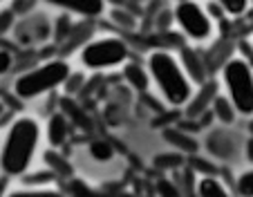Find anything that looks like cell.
Masks as SVG:
<instances>
[{
  "label": "cell",
  "instance_id": "cell-20",
  "mask_svg": "<svg viewBox=\"0 0 253 197\" xmlns=\"http://www.w3.org/2000/svg\"><path fill=\"white\" fill-rule=\"evenodd\" d=\"M247 155H249V161H253V137L247 141Z\"/></svg>",
  "mask_w": 253,
  "mask_h": 197
},
{
  "label": "cell",
  "instance_id": "cell-1",
  "mask_svg": "<svg viewBox=\"0 0 253 197\" xmlns=\"http://www.w3.org/2000/svg\"><path fill=\"white\" fill-rule=\"evenodd\" d=\"M41 141V125L32 117H20L11 123L9 132L5 137V144L0 150V168L9 177L27 173L36 148Z\"/></svg>",
  "mask_w": 253,
  "mask_h": 197
},
{
  "label": "cell",
  "instance_id": "cell-4",
  "mask_svg": "<svg viewBox=\"0 0 253 197\" xmlns=\"http://www.w3.org/2000/svg\"><path fill=\"white\" fill-rule=\"evenodd\" d=\"M70 79V65L65 61H47L39 68L20 74L14 83V92L20 99H36Z\"/></svg>",
  "mask_w": 253,
  "mask_h": 197
},
{
  "label": "cell",
  "instance_id": "cell-15",
  "mask_svg": "<svg viewBox=\"0 0 253 197\" xmlns=\"http://www.w3.org/2000/svg\"><path fill=\"white\" fill-rule=\"evenodd\" d=\"M63 9H70L74 14H81V16H99L101 11L105 9L103 2H90V5H63Z\"/></svg>",
  "mask_w": 253,
  "mask_h": 197
},
{
  "label": "cell",
  "instance_id": "cell-2",
  "mask_svg": "<svg viewBox=\"0 0 253 197\" xmlns=\"http://www.w3.org/2000/svg\"><path fill=\"white\" fill-rule=\"evenodd\" d=\"M148 77L170 106H184L193 96V83L170 52L157 49L148 56Z\"/></svg>",
  "mask_w": 253,
  "mask_h": 197
},
{
  "label": "cell",
  "instance_id": "cell-7",
  "mask_svg": "<svg viewBox=\"0 0 253 197\" xmlns=\"http://www.w3.org/2000/svg\"><path fill=\"white\" fill-rule=\"evenodd\" d=\"M179 65H182L184 74L188 77L191 83H200V85L206 83V65L195 49H182V63Z\"/></svg>",
  "mask_w": 253,
  "mask_h": 197
},
{
  "label": "cell",
  "instance_id": "cell-5",
  "mask_svg": "<svg viewBox=\"0 0 253 197\" xmlns=\"http://www.w3.org/2000/svg\"><path fill=\"white\" fill-rule=\"evenodd\" d=\"M128 45L121 39L105 36V39H94L81 49V63L87 70H105L117 68L128 58Z\"/></svg>",
  "mask_w": 253,
  "mask_h": 197
},
{
  "label": "cell",
  "instance_id": "cell-11",
  "mask_svg": "<svg viewBox=\"0 0 253 197\" xmlns=\"http://www.w3.org/2000/svg\"><path fill=\"white\" fill-rule=\"evenodd\" d=\"M213 101H215V85H213V83L202 85V94H200V99H195V101H193V106L188 108V117H197L200 112L206 110V106H209V103H213Z\"/></svg>",
  "mask_w": 253,
  "mask_h": 197
},
{
  "label": "cell",
  "instance_id": "cell-9",
  "mask_svg": "<svg viewBox=\"0 0 253 197\" xmlns=\"http://www.w3.org/2000/svg\"><path fill=\"white\" fill-rule=\"evenodd\" d=\"M197 197H233L229 193V188L220 182V179L211 177V175H204L197 184Z\"/></svg>",
  "mask_w": 253,
  "mask_h": 197
},
{
  "label": "cell",
  "instance_id": "cell-3",
  "mask_svg": "<svg viewBox=\"0 0 253 197\" xmlns=\"http://www.w3.org/2000/svg\"><path fill=\"white\" fill-rule=\"evenodd\" d=\"M222 81L226 87V99L238 115H253V65L244 58H231L222 68Z\"/></svg>",
  "mask_w": 253,
  "mask_h": 197
},
{
  "label": "cell",
  "instance_id": "cell-12",
  "mask_svg": "<svg viewBox=\"0 0 253 197\" xmlns=\"http://www.w3.org/2000/svg\"><path fill=\"white\" fill-rule=\"evenodd\" d=\"M213 110H215V117L222 121V123H233L235 119V108L231 106L229 99H224V96H215V101H213Z\"/></svg>",
  "mask_w": 253,
  "mask_h": 197
},
{
  "label": "cell",
  "instance_id": "cell-16",
  "mask_svg": "<svg viewBox=\"0 0 253 197\" xmlns=\"http://www.w3.org/2000/svg\"><path fill=\"white\" fill-rule=\"evenodd\" d=\"M90 155L96 161H110L112 159V146L105 144V141H94L90 146Z\"/></svg>",
  "mask_w": 253,
  "mask_h": 197
},
{
  "label": "cell",
  "instance_id": "cell-19",
  "mask_svg": "<svg viewBox=\"0 0 253 197\" xmlns=\"http://www.w3.org/2000/svg\"><path fill=\"white\" fill-rule=\"evenodd\" d=\"M11 65H14V58H11V54L5 52V49H0V74L9 72Z\"/></svg>",
  "mask_w": 253,
  "mask_h": 197
},
{
  "label": "cell",
  "instance_id": "cell-8",
  "mask_svg": "<svg viewBox=\"0 0 253 197\" xmlns=\"http://www.w3.org/2000/svg\"><path fill=\"white\" fill-rule=\"evenodd\" d=\"M67 139V121L63 115H52L47 121V141L54 146V148H58V146H63Z\"/></svg>",
  "mask_w": 253,
  "mask_h": 197
},
{
  "label": "cell",
  "instance_id": "cell-17",
  "mask_svg": "<svg viewBox=\"0 0 253 197\" xmlns=\"http://www.w3.org/2000/svg\"><path fill=\"white\" fill-rule=\"evenodd\" d=\"M220 9L229 16H242L249 9V2H244V0H224V2H220Z\"/></svg>",
  "mask_w": 253,
  "mask_h": 197
},
{
  "label": "cell",
  "instance_id": "cell-13",
  "mask_svg": "<svg viewBox=\"0 0 253 197\" xmlns=\"http://www.w3.org/2000/svg\"><path fill=\"white\" fill-rule=\"evenodd\" d=\"M7 197H65L61 191L54 188H20V191H11L7 193Z\"/></svg>",
  "mask_w": 253,
  "mask_h": 197
},
{
  "label": "cell",
  "instance_id": "cell-18",
  "mask_svg": "<svg viewBox=\"0 0 253 197\" xmlns=\"http://www.w3.org/2000/svg\"><path fill=\"white\" fill-rule=\"evenodd\" d=\"M14 9H2L0 11V34L9 32V27L14 25Z\"/></svg>",
  "mask_w": 253,
  "mask_h": 197
},
{
  "label": "cell",
  "instance_id": "cell-6",
  "mask_svg": "<svg viewBox=\"0 0 253 197\" xmlns=\"http://www.w3.org/2000/svg\"><path fill=\"white\" fill-rule=\"evenodd\" d=\"M172 16L191 40H206L213 36V18L200 2H177Z\"/></svg>",
  "mask_w": 253,
  "mask_h": 197
},
{
  "label": "cell",
  "instance_id": "cell-14",
  "mask_svg": "<svg viewBox=\"0 0 253 197\" xmlns=\"http://www.w3.org/2000/svg\"><path fill=\"white\" fill-rule=\"evenodd\" d=\"M235 191H238L240 197H253V168L244 170L242 175L235 182Z\"/></svg>",
  "mask_w": 253,
  "mask_h": 197
},
{
  "label": "cell",
  "instance_id": "cell-10",
  "mask_svg": "<svg viewBox=\"0 0 253 197\" xmlns=\"http://www.w3.org/2000/svg\"><path fill=\"white\" fill-rule=\"evenodd\" d=\"M124 77H126V81H128V85L134 87V90H139V92L148 90V85H150L148 70H143L141 65H132V63H130V65H126Z\"/></svg>",
  "mask_w": 253,
  "mask_h": 197
}]
</instances>
